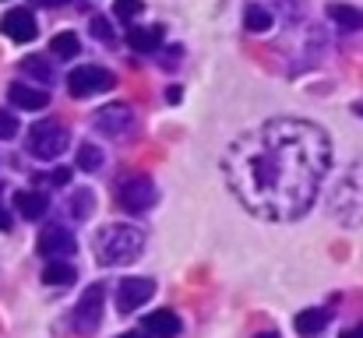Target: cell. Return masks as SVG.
<instances>
[{"label":"cell","mask_w":363,"mask_h":338,"mask_svg":"<svg viewBox=\"0 0 363 338\" xmlns=\"http://www.w3.org/2000/svg\"><path fill=\"white\" fill-rule=\"evenodd\" d=\"M18 134V116L14 113H7V110H0V137L4 141H11Z\"/></svg>","instance_id":"cell-25"},{"label":"cell","mask_w":363,"mask_h":338,"mask_svg":"<svg viewBox=\"0 0 363 338\" xmlns=\"http://www.w3.org/2000/svg\"><path fill=\"white\" fill-rule=\"evenodd\" d=\"M141 328L152 338H177L180 335V317H177L173 310H152V314L141 321Z\"/></svg>","instance_id":"cell-12"},{"label":"cell","mask_w":363,"mask_h":338,"mask_svg":"<svg viewBox=\"0 0 363 338\" xmlns=\"http://www.w3.org/2000/svg\"><path fill=\"white\" fill-rule=\"evenodd\" d=\"M328 166V134L318 123L296 116H279L247 130L223 155L233 198L250 215L268 222H289L307 215L314 208Z\"/></svg>","instance_id":"cell-1"},{"label":"cell","mask_w":363,"mask_h":338,"mask_svg":"<svg viewBox=\"0 0 363 338\" xmlns=\"http://www.w3.org/2000/svg\"><path fill=\"white\" fill-rule=\"evenodd\" d=\"M243 28L254 32V35H264V32L272 28V11H264L261 4H250V7L243 11Z\"/></svg>","instance_id":"cell-18"},{"label":"cell","mask_w":363,"mask_h":338,"mask_svg":"<svg viewBox=\"0 0 363 338\" xmlns=\"http://www.w3.org/2000/svg\"><path fill=\"white\" fill-rule=\"evenodd\" d=\"M353 113H357V116H363V99H360V103H353Z\"/></svg>","instance_id":"cell-33"},{"label":"cell","mask_w":363,"mask_h":338,"mask_svg":"<svg viewBox=\"0 0 363 338\" xmlns=\"http://www.w3.org/2000/svg\"><path fill=\"white\" fill-rule=\"evenodd\" d=\"M74 250H78V240H74L71 229H64V225H46V229L39 232V254H43V257L64 261V257H71Z\"/></svg>","instance_id":"cell-8"},{"label":"cell","mask_w":363,"mask_h":338,"mask_svg":"<svg viewBox=\"0 0 363 338\" xmlns=\"http://www.w3.org/2000/svg\"><path fill=\"white\" fill-rule=\"evenodd\" d=\"M35 4H43V7H60V4H67V0H35Z\"/></svg>","instance_id":"cell-30"},{"label":"cell","mask_w":363,"mask_h":338,"mask_svg":"<svg viewBox=\"0 0 363 338\" xmlns=\"http://www.w3.org/2000/svg\"><path fill=\"white\" fill-rule=\"evenodd\" d=\"M53 184H60V187L71 184V169H57V173H53Z\"/></svg>","instance_id":"cell-28"},{"label":"cell","mask_w":363,"mask_h":338,"mask_svg":"<svg viewBox=\"0 0 363 338\" xmlns=\"http://www.w3.org/2000/svg\"><path fill=\"white\" fill-rule=\"evenodd\" d=\"M117 18H123V21H130V18H138L141 11H145V4L141 0H117Z\"/></svg>","instance_id":"cell-24"},{"label":"cell","mask_w":363,"mask_h":338,"mask_svg":"<svg viewBox=\"0 0 363 338\" xmlns=\"http://www.w3.org/2000/svg\"><path fill=\"white\" fill-rule=\"evenodd\" d=\"M117 201H121L130 215H138V212H148V208L155 205V184H152L148 176H141V173H134V176H123L121 184H117Z\"/></svg>","instance_id":"cell-5"},{"label":"cell","mask_w":363,"mask_h":338,"mask_svg":"<svg viewBox=\"0 0 363 338\" xmlns=\"http://www.w3.org/2000/svg\"><path fill=\"white\" fill-rule=\"evenodd\" d=\"M332 212L350 225L363 222V162H357V166L339 180L335 198H332Z\"/></svg>","instance_id":"cell-3"},{"label":"cell","mask_w":363,"mask_h":338,"mask_svg":"<svg viewBox=\"0 0 363 338\" xmlns=\"http://www.w3.org/2000/svg\"><path fill=\"white\" fill-rule=\"evenodd\" d=\"M21 71H25L28 78L43 81V85L53 81V67H50V60H43V57H25V60H21Z\"/></svg>","instance_id":"cell-20"},{"label":"cell","mask_w":363,"mask_h":338,"mask_svg":"<svg viewBox=\"0 0 363 338\" xmlns=\"http://www.w3.org/2000/svg\"><path fill=\"white\" fill-rule=\"evenodd\" d=\"M71 145V134H67V127L64 123H57V120H39V123H32V130H28V155H35V159H57V155H64V148Z\"/></svg>","instance_id":"cell-4"},{"label":"cell","mask_w":363,"mask_h":338,"mask_svg":"<svg viewBox=\"0 0 363 338\" xmlns=\"http://www.w3.org/2000/svg\"><path fill=\"white\" fill-rule=\"evenodd\" d=\"M342 338H363V328H353V332H346Z\"/></svg>","instance_id":"cell-31"},{"label":"cell","mask_w":363,"mask_h":338,"mask_svg":"<svg viewBox=\"0 0 363 338\" xmlns=\"http://www.w3.org/2000/svg\"><path fill=\"white\" fill-rule=\"evenodd\" d=\"M99 166H103V152H99V145H92V141L82 145V148H78V169H82V173H96Z\"/></svg>","instance_id":"cell-22"},{"label":"cell","mask_w":363,"mask_h":338,"mask_svg":"<svg viewBox=\"0 0 363 338\" xmlns=\"http://www.w3.org/2000/svg\"><path fill=\"white\" fill-rule=\"evenodd\" d=\"M127 46L134 53H155L162 46V25H148V28H127Z\"/></svg>","instance_id":"cell-14"},{"label":"cell","mask_w":363,"mask_h":338,"mask_svg":"<svg viewBox=\"0 0 363 338\" xmlns=\"http://www.w3.org/2000/svg\"><path fill=\"white\" fill-rule=\"evenodd\" d=\"M103 296H106L103 286H89V289L82 293V300H78V307H74V328H78V335H92V332L99 328Z\"/></svg>","instance_id":"cell-7"},{"label":"cell","mask_w":363,"mask_h":338,"mask_svg":"<svg viewBox=\"0 0 363 338\" xmlns=\"http://www.w3.org/2000/svg\"><path fill=\"white\" fill-rule=\"evenodd\" d=\"M328 18L346 28V32H360L363 28V11L360 7H350V4H328Z\"/></svg>","instance_id":"cell-17"},{"label":"cell","mask_w":363,"mask_h":338,"mask_svg":"<svg viewBox=\"0 0 363 338\" xmlns=\"http://www.w3.org/2000/svg\"><path fill=\"white\" fill-rule=\"evenodd\" d=\"M0 32H4L7 39H14V43H32L35 32H39V25H35V18H32L28 7H11V11L0 18Z\"/></svg>","instance_id":"cell-9"},{"label":"cell","mask_w":363,"mask_h":338,"mask_svg":"<svg viewBox=\"0 0 363 338\" xmlns=\"http://www.w3.org/2000/svg\"><path fill=\"white\" fill-rule=\"evenodd\" d=\"M152 293H155L152 278H121L117 282V310L121 314H134Z\"/></svg>","instance_id":"cell-10"},{"label":"cell","mask_w":363,"mask_h":338,"mask_svg":"<svg viewBox=\"0 0 363 338\" xmlns=\"http://www.w3.org/2000/svg\"><path fill=\"white\" fill-rule=\"evenodd\" d=\"M92 208H96L92 191H74V198H71V212H74V219H89Z\"/></svg>","instance_id":"cell-23"},{"label":"cell","mask_w":363,"mask_h":338,"mask_svg":"<svg viewBox=\"0 0 363 338\" xmlns=\"http://www.w3.org/2000/svg\"><path fill=\"white\" fill-rule=\"evenodd\" d=\"M134 127V113L121 106V103H113V106H103V110L96 113V130H103V134H113V137H121Z\"/></svg>","instance_id":"cell-11"},{"label":"cell","mask_w":363,"mask_h":338,"mask_svg":"<svg viewBox=\"0 0 363 338\" xmlns=\"http://www.w3.org/2000/svg\"><path fill=\"white\" fill-rule=\"evenodd\" d=\"M92 35H96L99 43H113V32H110V21L96 14V18H92Z\"/></svg>","instance_id":"cell-26"},{"label":"cell","mask_w":363,"mask_h":338,"mask_svg":"<svg viewBox=\"0 0 363 338\" xmlns=\"http://www.w3.org/2000/svg\"><path fill=\"white\" fill-rule=\"evenodd\" d=\"M121 338H141V335H138V332H127V335H121Z\"/></svg>","instance_id":"cell-34"},{"label":"cell","mask_w":363,"mask_h":338,"mask_svg":"<svg viewBox=\"0 0 363 338\" xmlns=\"http://www.w3.org/2000/svg\"><path fill=\"white\" fill-rule=\"evenodd\" d=\"M74 278H78L74 268L64 264V261H50V264L43 268V282H46V286H71Z\"/></svg>","instance_id":"cell-19"},{"label":"cell","mask_w":363,"mask_h":338,"mask_svg":"<svg viewBox=\"0 0 363 338\" xmlns=\"http://www.w3.org/2000/svg\"><path fill=\"white\" fill-rule=\"evenodd\" d=\"M11 222H14V219H11V212L0 205V232H4V229H11Z\"/></svg>","instance_id":"cell-29"},{"label":"cell","mask_w":363,"mask_h":338,"mask_svg":"<svg viewBox=\"0 0 363 338\" xmlns=\"http://www.w3.org/2000/svg\"><path fill=\"white\" fill-rule=\"evenodd\" d=\"M254 338H279V335H275V332H257Z\"/></svg>","instance_id":"cell-32"},{"label":"cell","mask_w":363,"mask_h":338,"mask_svg":"<svg viewBox=\"0 0 363 338\" xmlns=\"http://www.w3.org/2000/svg\"><path fill=\"white\" fill-rule=\"evenodd\" d=\"M113 85H117V78H113L110 71H103V67H92V64L74 67V71L67 74V89H71L74 99H89V96H96V92H110Z\"/></svg>","instance_id":"cell-6"},{"label":"cell","mask_w":363,"mask_h":338,"mask_svg":"<svg viewBox=\"0 0 363 338\" xmlns=\"http://www.w3.org/2000/svg\"><path fill=\"white\" fill-rule=\"evenodd\" d=\"M332 321V314L328 310H321V307H314V310H300L296 314V321H293V328L300 332V335H318V332H325V325Z\"/></svg>","instance_id":"cell-15"},{"label":"cell","mask_w":363,"mask_h":338,"mask_svg":"<svg viewBox=\"0 0 363 338\" xmlns=\"http://www.w3.org/2000/svg\"><path fill=\"white\" fill-rule=\"evenodd\" d=\"M14 205H18V212L25 215V219H39V215H46V208H50V201L39 194V191H18L14 194Z\"/></svg>","instance_id":"cell-16"},{"label":"cell","mask_w":363,"mask_h":338,"mask_svg":"<svg viewBox=\"0 0 363 338\" xmlns=\"http://www.w3.org/2000/svg\"><path fill=\"white\" fill-rule=\"evenodd\" d=\"M173 64H180V46H169V50H166V60H162V67H173Z\"/></svg>","instance_id":"cell-27"},{"label":"cell","mask_w":363,"mask_h":338,"mask_svg":"<svg viewBox=\"0 0 363 338\" xmlns=\"http://www.w3.org/2000/svg\"><path fill=\"white\" fill-rule=\"evenodd\" d=\"M145 250V232L138 225H106L96 240V257L103 268H121L138 261Z\"/></svg>","instance_id":"cell-2"},{"label":"cell","mask_w":363,"mask_h":338,"mask_svg":"<svg viewBox=\"0 0 363 338\" xmlns=\"http://www.w3.org/2000/svg\"><path fill=\"white\" fill-rule=\"evenodd\" d=\"M7 99L18 106V110H46V103H50V96L43 92V89H35V85H11L7 89Z\"/></svg>","instance_id":"cell-13"},{"label":"cell","mask_w":363,"mask_h":338,"mask_svg":"<svg viewBox=\"0 0 363 338\" xmlns=\"http://www.w3.org/2000/svg\"><path fill=\"white\" fill-rule=\"evenodd\" d=\"M50 50H53V57H78V50H82V43H78V35L74 32H60V35H53V43H50Z\"/></svg>","instance_id":"cell-21"}]
</instances>
